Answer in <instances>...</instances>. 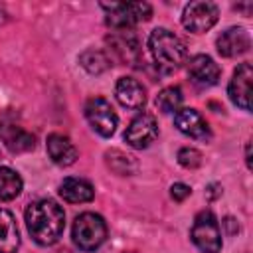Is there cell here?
I'll return each instance as SVG.
<instances>
[{"label":"cell","mask_w":253,"mask_h":253,"mask_svg":"<svg viewBox=\"0 0 253 253\" xmlns=\"http://www.w3.org/2000/svg\"><path fill=\"white\" fill-rule=\"evenodd\" d=\"M26 227L32 239L40 245H53L65 229L63 208L53 200H36L26 208Z\"/></svg>","instance_id":"6da1fadb"},{"label":"cell","mask_w":253,"mask_h":253,"mask_svg":"<svg viewBox=\"0 0 253 253\" xmlns=\"http://www.w3.org/2000/svg\"><path fill=\"white\" fill-rule=\"evenodd\" d=\"M148 49L152 53V59L162 71L178 69L188 57V47L182 42V38H178L174 32L166 28H156L150 32Z\"/></svg>","instance_id":"7a4b0ae2"},{"label":"cell","mask_w":253,"mask_h":253,"mask_svg":"<svg viewBox=\"0 0 253 253\" xmlns=\"http://www.w3.org/2000/svg\"><path fill=\"white\" fill-rule=\"evenodd\" d=\"M71 237L81 251H95L107 239V223L99 213L85 211L75 217L71 227Z\"/></svg>","instance_id":"3957f363"},{"label":"cell","mask_w":253,"mask_h":253,"mask_svg":"<svg viewBox=\"0 0 253 253\" xmlns=\"http://www.w3.org/2000/svg\"><path fill=\"white\" fill-rule=\"evenodd\" d=\"M101 8L107 12V24L115 30H132L138 22H146L152 16V6L146 2H111L101 4Z\"/></svg>","instance_id":"277c9868"},{"label":"cell","mask_w":253,"mask_h":253,"mask_svg":"<svg viewBox=\"0 0 253 253\" xmlns=\"http://www.w3.org/2000/svg\"><path fill=\"white\" fill-rule=\"evenodd\" d=\"M190 237L202 253H219L221 251L219 223H217L215 215L210 210L200 211L196 215V219L192 223V229H190Z\"/></svg>","instance_id":"5b68a950"},{"label":"cell","mask_w":253,"mask_h":253,"mask_svg":"<svg viewBox=\"0 0 253 253\" xmlns=\"http://www.w3.org/2000/svg\"><path fill=\"white\" fill-rule=\"evenodd\" d=\"M85 117H87L91 128L97 134H101L105 138H109V136L115 134L119 117H117L115 109L111 107V103L107 99H103V97L89 99L87 105H85Z\"/></svg>","instance_id":"8992f818"},{"label":"cell","mask_w":253,"mask_h":253,"mask_svg":"<svg viewBox=\"0 0 253 253\" xmlns=\"http://www.w3.org/2000/svg\"><path fill=\"white\" fill-rule=\"evenodd\" d=\"M217 18H219V10L213 2H204V0L190 2L182 12V26L188 32L204 34L215 26Z\"/></svg>","instance_id":"52a82bcc"},{"label":"cell","mask_w":253,"mask_h":253,"mask_svg":"<svg viewBox=\"0 0 253 253\" xmlns=\"http://www.w3.org/2000/svg\"><path fill=\"white\" fill-rule=\"evenodd\" d=\"M107 43L111 45L113 55L128 65H136L142 59V49L140 43L136 40V36L130 30H121V32H113L107 38Z\"/></svg>","instance_id":"ba28073f"},{"label":"cell","mask_w":253,"mask_h":253,"mask_svg":"<svg viewBox=\"0 0 253 253\" xmlns=\"http://www.w3.org/2000/svg\"><path fill=\"white\" fill-rule=\"evenodd\" d=\"M156 136H158V123L150 113H142L136 119H132L125 132V140L138 150L150 146V142H154Z\"/></svg>","instance_id":"9c48e42d"},{"label":"cell","mask_w":253,"mask_h":253,"mask_svg":"<svg viewBox=\"0 0 253 253\" xmlns=\"http://www.w3.org/2000/svg\"><path fill=\"white\" fill-rule=\"evenodd\" d=\"M251 79H253V67L251 63H241L227 85V95L233 105H237L243 111H249V99H251Z\"/></svg>","instance_id":"30bf717a"},{"label":"cell","mask_w":253,"mask_h":253,"mask_svg":"<svg viewBox=\"0 0 253 253\" xmlns=\"http://www.w3.org/2000/svg\"><path fill=\"white\" fill-rule=\"evenodd\" d=\"M174 125L182 134H186L194 140H210L211 138L208 121L196 109H178L174 113Z\"/></svg>","instance_id":"8fae6325"},{"label":"cell","mask_w":253,"mask_h":253,"mask_svg":"<svg viewBox=\"0 0 253 253\" xmlns=\"http://www.w3.org/2000/svg\"><path fill=\"white\" fill-rule=\"evenodd\" d=\"M215 45H217L219 55L237 57V55H243L249 51L251 38H249V32L245 28L233 26V28H227L225 32H221V36L215 40Z\"/></svg>","instance_id":"7c38bea8"},{"label":"cell","mask_w":253,"mask_h":253,"mask_svg":"<svg viewBox=\"0 0 253 253\" xmlns=\"http://www.w3.org/2000/svg\"><path fill=\"white\" fill-rule=\"evenodd\" d=\"M219 65L206 53H198L188 61V75L198 87H211L219 79Z\"/></svg>","instance_id":"4fadbf2b"},{"label":"cell","mask_w":253,"mask_h":253,"mask_svg":"<svg viewBox=\"0 0 253 253\" xmlns=\"http://www.w3.org/2000/svg\"><path fill=\"white\" fill-rule=\"evenodd\" d=\"M115 97L123 107L134 109V111L142 109L146 103V91L142 83L136 81L134 77H121L115 87Z\"/></svg>","instance_id":"5bb4252c"},{"label":"cell","mask_w":253,"mask_h":253,"mask_svg":"<svg viewBox=\"0 0 253 253\" xmlns=\"http://www.w3.org/2000/svg\"><path fill=\"white\" fill-rule=\"evenodd\" d=\"M0 138H2L4 146L16 154L34 150V146H36V136L14 123H2L0 125Z\"/></svg>","instance_id":"9a60e30c"},{"label":"cell","mask_w":253,"mask_h":253,"mask_svg":"<svg viewBox=\"0 0 253 253\" xmlns=\"http://www.w3.org/2000/svg\"><path fill=\"white\" fill-rule=\"evenodd\" d=\"M45 148H47L49 158L57 166H71L77 160V148L69 140V136H65V134H59V132L49 134L47 142H45Z\"/></svg>","instance_id":"2e32d148"},{"label":"cell","mask_w":253,"mask_h":253,"mask_svg":"<svg viewBox=\"0 0 253 253\" xmlns=\"http://www.w3.org/2000/svg\"><path fill=\"white\" fill-rule=\"evenodd\" d=\"M59 196L69 204H85L95 198V190L87 180L81 178H65L59 184Z\"/></svg>","instance_id":"e0dca14e"},{"label":"cell","mask_w":253,"mask_h":253,"mask_svg":"<svg viewBox=\"0 0 253 253\" xmlns=\"http://www.w3.org/2000/svg\"><path fill=\"white\" fill-rule=\"evenodd\" d=\"M20 247V231L14 215L0 208V253H16Z\"/></svg>","instance_id":"ac0fdd59"},{"label":"cell","mask_w":253,"mask_h":253,"mask_svg":"<svg viewBox=\"0 0 253 253\" xmlns=\"http://www.w3.org/2000/svg\"><path fill=\"white\" fill-rule=\"evenodd\" d=\"M105 162L111 168V172H115L119 176H132L138 170V162L134 160V156H130V154H126L119 148L107 150L105 152Z\"/></svg>","instance_id":"d6986e66"},{"label":"cell","mask_w":253,"mask_h":253,"mask_svg":"<svg viewBox=\"0 0 253 253\" xmlns=\"http://www.w3.org/2000/svg\"><path fill=\"white\" fill-rule=\"evenodd\" d=\"M24 182L20 174L8 166H0V202H10L20 196Z\"/></svg>","instance_id":"ffe728a7"},{"label":"cell","mask_w":253,"mask_h":253,"mask_svg":"<svg viewBox=\"0 0 253 253\" xmlns=\"http://www.w3.org/2000/svg\"><path fill=\"white\" fill-rule=\"evenodd\" d=\"M79 65L87 73L99 75V73H103V71H107L111 67V59L101 49H85L83 53H79Z\"/></svg>","instance_id":"44dd1931"},{"label":"cell","mask_w":253,"mask_h":253,"mask_svg":"<svg viewBox=\"0 0 253 253\" xmlns=\"http://www.w3.org/2000/svg\"><path fill=\"white\" fill-rule=\"evenodd\" d=\"M184 101V95H182V89L178 85H172V87H164L158 97H156V107L158 111L162 113H176L180 109Z\"/></svg>","instance_id":"7402d4cb"},{"label":"cell","mask_w":253,"mask_h":253,"mask_svg":"<svg viewBox=\"0 0 253 253\" xmlns=\"http://www.w3.org/2000/svg\"><path fill=\"white\" fill-rule=\"evenodd\" d=\"M178 162H180V166L194 170V168H198L202 164V152L198 148L184 146V148L178 150Z\"/></svg>","instance_id":"603a6c76"},{"label":"cell","mask_w":253,"mask_h":253,"mask_svg":"<svg viewBox=\"0 0 253 253\" xmlns=\"http://www.w3.org/2000/svg\"><path fill=\"white\" fill-rule=\"evenodd\" d=\"M190 194H192V188H190L188 184H182V182H176V184H172V188H170V196H172V200H176V202H184Z\"/></svg>","instance_id":"cb8c5ba5"},{"label":"cell","mask_w":253,"mask_h":253,"mask_svg":"<svg viewBox=\"0 0 253 253\" xmlns=\"http://www.w3.org/2000/svg\"><path fill=\"white\" fill-rule=\"evenodd\" d=\"M206 194H208V200H215V198L221 196V186L219 184H210L208 190H206Z\"/></svg>","instance_id":"d4e9b609"},{"label":"cell","mask_w":253,"mask_h":253,"mask_svg":"<svg viewBox=\"0 0 253 253\" xmlns=\"http://www.w3.org/2000/svg\"><path fill=\"white\" fill-rule=\"evenodd\" d=\"M223 225L227 227V233H235V231H239V225H237V221H235L233 217H225V219H223Z\"/></svg>","instance_id":"484cf974"},{"label":"cell","mask_w":253,"mask_h":253,"mask_svg":"<svg viewBox=\"0 0 253 253\" xmlns=\"http://www.w3.org/2000/svg\"><path fill=\"white\" fill-rule=\"evenodd\" d=\"M249 150H251V144L247 142V144H245V162H247V166L251 168V152H249Z\"/></svg>","instance_id":"4316f807"},{"label":"cell","mask_w":253,"mask_h":253,"mask_svg":"<svg viewBox=\"0 0 253 253\" xmlns=\"http://www.w3.org/2000/svg\"><path fill=\"white\" fill-rule=\"evenodd\" d=\"M57 253H71V251H67V249H61V251H57Z\"/></svg>","instance_id":"83f0119b"}]
</instances>
